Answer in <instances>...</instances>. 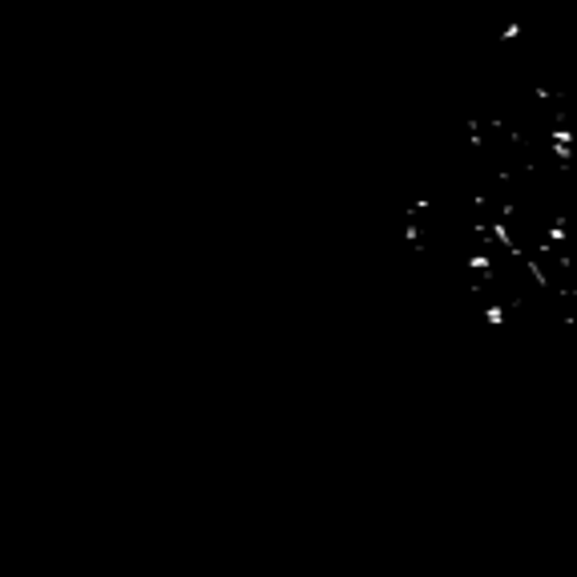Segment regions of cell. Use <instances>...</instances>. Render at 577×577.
I'll use <instances>...</instances> for the list:
<instances>
[{
	"label": "cell",
	"mask_w": 577,
	"mask_h": 577,
	"mask_svg": "<svg viewBox=\"0 0 577 577\" xmlns=\"http://www.w3.org/2000/svg\"><path fill=\"white\" fill-rule=\"evenodd\" d=\"M513 36H521V21H513V25H509V29L501 32V41H513Z\"/></svg>",
	"instance_id": "cell-4"
},
{
	"label": "cell",
	"mask_w": 577,
	"mask_h": 577,
	"mask_svg": "<svg viewBox=\"0 0 577 577\" xmlns=\"http://www.w3.org/2000/svg\"><path fill=\"white\" fill-rule=\"evenodd\" d=\"M553 153L561 157V166H569V157H574V129H565V125L553 129Z\"/></svg>",
	"instance_id": "cell-1"
},
{
	"label": "cell",
	"mask_w": 577,
	"mask_h": 577,
	"mask_svg": "<svg viewBox=\"0 0 577 577\" xmlns=\"http://www.w3.org/2000/svg\"><path fill=\"white\" fill-rule=\"evenodd\" d=\"M468 267H472V271H481V274H492V259H488V254H472V259H468Z\"/></svg>",
	"instance_id": "cell-2"
},
{
	"label": "cell",
	"mask_w": 577,
	"mask_h": 577,
	"mask_svg": "<svg viewBox=\"0 0 577 577\" xmlns=\"http://www.w3.org/2000/svg\"><path fill=\"white\" fill-rule=\"evenodd\" d=\"M485 319H488V323H492V327H501V323H505V307L488 303V307H485Z\"/></svg>",
	"instance_id": "cell-3"
}]
</instances>
